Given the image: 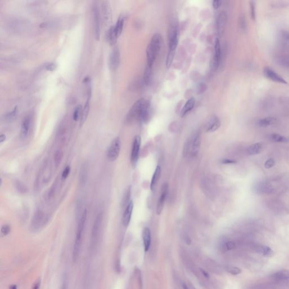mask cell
Listing matches in <instances>:
<instances>
[{"instance_id":"obj_1","label":"cell","mask_w":289,"mask_h":289,"mask_svg":"<svg viewBox=\"0 0 289 289\" xmlns=\"http://www.w3.org/2000/svg\"><path fill=\"white\" fill-rule=\"evenodd\" d=\"M87 214H88L87 210H84L81 216L78 225H77L74 245H73V255H72V259L73 262L75 263L77 261V259L79 256L81 246L82 240H83V233H84V231L86 219H87Z\"/></svg>"},{"instance_id":"obj_2","label":"cell","mask_w":289,"mask_h":289,"mask_svg":"<svg viewBox=\"0 0 289 289\" xmlns=\"http://www.w3.org/2000/svg\"><path fill=\"white\" fill-rule=\"evenodd\" d=\"M200 146V136L199 132L193 134L186 142L184 148V156L194 157L198 154Z\"/></svg>"},{"instance_id":"obj_3","label":"cell","mask_w":289,"mask_h":289,"mask_svg":"<svg viewBox=\"0 0 289 289\" xmlns=\"http://www.w3.org/2000/svg\"><path fill=\"white\" fill-rule=\"evenodd\" d=\"M150 103V102L149 101L144 98H140L137 100L129 111L126 118L127 121L131 122L134 119L138 121L144 109Z\"/></svg>"},{"instance_id":"obj_4","label":"cell","mask_w":289,"mask_h":289,"mask_svg":"<svg viewBox=\"0 0 289 289\" xmlns=\"http://www.w3.org/2000/svg\"><path fill=\"white\" fill-rule=\"evenodd\" d=\"M48 221V217L42 211L38 210L33 217L31 223V231L36 232L45 227Z\"/></svg>"},{"instance_id":"obj_5","label":"cell","mask_w":289,"mask_h":289,"mask_svg":"<svg viewBox=\"0 0 289 289\" xmlns=\"http://www.w3.org/2000/svg\"><path fill=\"white\" fill-rule=\"evenodd\" d=\"M102 220H103V213L102 212H100L97 215L96 217L94 220L93 227H92V230L91 246L92 248L96 247L97 243Z\"/></svg>"},{"instance_id":"obj_6","label":"cell","mask_w":289,"mask_h":289,"mask_svg":"<svg viewBox=\"0 0 289 289\" xmlns=\"http://www.w3.org/2000/svg\"><path fill=\"white\" fill-rule=\"evenodd\" d=\"M121 149V138L119 137L115 138L111 143L107 152V157L110 161L116 160L120 154Z\"/></svg>"},{"instance_id":"obj_7","label":"cell","mask_w":289,"mask_h":289,"mask_svg":"<svg viewBox=\"0 0 289 289\" xmlns=\"http://www.w3.org/2000/svg\"><path fill=\"white\" fill-rule=\"evenodd\" d=\"M92 17L95 38L97 40H99L101 32V23L99 8L96 3L93 4L92 7Z\"/></svg>"},{"instance_id":"obj_8","label":"cell","mask_w":289,"mask_h":289,"mask_svg":"<svg viewBox=\"0 0 289 289\" xmlns=\"http://www.w3.org/2000/svg\"><path fill=\"white\" fill-rule=\"evenodd\" d=\"M141 138L140 136L136 135L134 138L131 152V163L133 168H134L137 164L140 155L141 148Z\"/></svg>"},{"instance_id":"obj_9","label":"cell","mask_w":289,"mask_h":289,"mask_svg":"<svg viewBox=\"0 0 289 289\" xmlns=\"http://www.w3.org/2000/svg\"><path fill=\"white\" fill-rule=\"evenodd\" d=\"M274 190L272 184L267 181L261 180L255 183L253 185V191L254 193L259 194H269Z\"/></svg>"},{"instance_id":"obj_10","label":"cell","mask_w":289,"mask_h":289,"mask_svg":"<svg viewBox=\"0 0 289 289\" xmlns=\"http://www.w3.org/2000/svg\"><path fill=\"white\" fill-rule=\"evenodd\" d=\"M169 50L175 52L178 45V34L177 28L175 25H171L169 27L168 32Z\"/></svg>"},{"instance_id":"obj_11","label":"cell","mask_w":289,"mask_h":289,"mask_svg":"<svg viewBox=\"0 0 289 289\" xmlns=\"http://www.w3.org/2000/svg\"><path fill=\"white\" fill-rule=\"evenodd\" d=\"M263 73L264 76L271 81L282 84H287V82L285 79L269 67H266L264 69Z\"/></svg>"},{"instance_id":"obj_12","label":"cell","mask_w":289,"mask_h":289,"mask_svg":"<svg viewBox=\"0 0 289 289\" xmlns=\"http://www.w3.org/2000/svg\"><path fill=\"white\" fill-rule=\"evenodd\" d=\"M121 61V53L117 47H115L111 52L109 57V67L111 70L118 68Z\"/></svg>"},{"instance_id":"obj_13","label":"cell","mask_w":289,"mask_h":289,"mask_svg":"<svg viewBox=\"0 0 289 289\" xmlns=\"http://www.w3.org/2000/svg\"><path fill=\"white\" fill-rule=\"evenodd\" d=\"M227 21V14L225 11H221L219 14L216 21L217 32L219 36H222L224 34L225 26Z\"/></svg>"},{"instance_id":"obj_14","label":"cell","mask_w":289,"mask_h":289,"mask_svg":"<svg viewBox=\"0 0 289 289\" xmlns=\"http://www.w3.org/2000/svg\"><path fill=\"white\" fill-rule=\"evenodd\" d=\"M221 47L219 39L217 38L215 42V53L211 62L212 68L215 70L220 65L221 59Z\"/></svg>"},{"instance_id":"obj_15","label":"cell","mask_w":289,"mask_h":289,"mask_svg":"<svg viewBox=\"0 0 289 289\" xmlns=\"http://www.w3.org/2000/svg\"><path fill=\"white\" fill-rule=\"evenodd\" d=\"M102 13L103 21L106 26L110 24L112 19V11L109 2L105 1L102 4Z\"/></svg>"},{"instance_id":"obj_16","label":"cell","mask_w":289,"mask_h":289,"mask_svg":"<svg viewBox=\"0 0 289 289\" xmlns=\"http://www.w3.org/2000/svg\"><path fill=\"white\" fill-rule=\"evenodd\" d=\"M148 46L152 48L158 54L160 50L162 48L163 45V38L162 36L159 34H155L152 37Z\"/></svg>"},{"instance_id":"obj_17","label":"cell","mask_w":289,"mask_h":289,"mask_svg":"<svg viewBox=\"0 0 289 289\" xmlns=\"http://www.w3.org/2000/svg\"><path fill=\"white\" fill-rule=\"evenodd\" d=\"M168 189V184L167 183H164L162 186V191H161L162 193H161V195L160 196L158 202L157 203L156 212L158 215H160L162 212V210L163 209L165 198H166L167 194Z\"/></svg>"},{"instance_id":"obj_18","label":"cell","mask_w":289,"mask_h":289,"mask_svg":"<svg viewBox=\"0 0 289 289\" xmlns=\"http://www.w3.org/2000/svg\"><path fill=\"white\" fill-rule=\"evenodd\" d=\"M31 128V117L27 115L24 117L22 123L21 124V132H20V137L21 139L24 140L27 137L28 134L30 133Z\"/></svg>"},{"instance_id":"obj_19","label":"cell","mask_w":289,"mask_h":289,"mask_svg":"<svg viewBox=\"0 0 289 289\" xmlns=\"http://www.w3.org/2000/svg\"><path fill=\"white\" fill-rule=\"evenodd\" d=\"M133 202L132 200H131L126 207L122 217V223L125 227H127L129 225L132 217V214L133 212Z\"/></svg>"},{"instance_id":"obj_20","label":"cell","mask_w":289,"mask_h":289,"mask_svg":"<svg viewBox=\"0 0 289 289\" xmlns=\"http://www.w3.org/2000/svg\"><path fill=\"white\" fill-rule=\"evenodd\" d=\"M221 125V121L220 119L216 116L211 117L207 124L206 130L207 132L212 133L217 130Z\"/></svg>"},{"instance_id":"obj_21","label":"cell","mask_w":289,"mask_h":289,"mask_svg":"<svg viewBox=\"0 0 289 289\" xmlns=\"http://www.w3.org/2000/svg\"><path fill=\"white\" fill-rule=\"evenodd\" d=\"M142 238L144 244V251H148L151 244V232L148 228H144L142 232Z\"/></svg>"},{"instance_id":"obj_22","label":"cell","mask_w":289,"mask_h":289,"mask_svg":"<svg viewBox=\"0 0 289 289\" xmlns=\"http://www.w3.org/2000/svg\"><path fill=\"white\" fill-rule=\"evenodd\" d=\"M264 148L263 144L262 142H258L250 145L247 148V153L250 155H257L263 151Z\"/></svg>"},{"instance_id":"obj_23","label":"cell","mask_w":289,"mask_h":289,"mask_svg":"<svg viewBox=\"0 0 289 289\" xmlns=\"http://www.w3.org/2000/svg\"><path fill=\"white\" fill-rule=\"evenodd\" d=\"M255 250L256 252L264 255L265 257H271L274 254L272 249L265 245H258L255 247Z\"/></svg>"},{"instance_id":"obj_24","label":"cell","mask_w":289,"mask_h":289,"mask_svg":"<svg viewBox=\"0 0 289 289\" xmlns=\"http://www.w3.org/2000/svg\"><path fill=\"white\" fill-rule=\"evenodd\" d=\"M161 173H162L161 167L159 165H157V167L155 168L154 173L152 177L151 183H150V189H151V190H152V191L154 190L156 185L157 184V183L158 182L160 177L161 176Z\"/></svg>"},{"instance_id":"obj_25","label":"cell","mask_w":289,"mask_h":289,"mask_svg":"<svg viewBox=\"0 0 289 289\" xmlns=\"http://www.w3.org/2000/svg\"><path fill=\"white\" fill-rule=\"evenodd\" d=\"M196 103V100L194 98H191L188 100L184 106L183 107L182 110L181 111V117H184L186 114L192 110L194 108Z\"/></svg>"},{"instance_id":"obj_26","label":"cell","mask_w":289,"mask_h":289,"mask_svg":"<svg viewBox=\"0 0 289 289\" xmlns=\"http://www.w3.org/2000/svg\"><path fill=\"white\" fill-rule=\"evenodd\" d=\"M107 41L111 45H114L117 42V38H118L117 32L115 29V26H111L107 34Z\"/></svg>"},{"instance_id":"obj_27","label":"cell","mask_w":289,"mask_h":289,"mask_svg":"<svg viewBox=\"0 0 289 289\" xmlns=\"http://www.w3.org/2000/svg\"><path fill=\"white\" fill-rule=\"evenodd\" d=\"M276 122L277 119H275V117H267L259 119L258 121V124L260 127H265L275 124Z\"/></svg>"},{"instance_id":"obj_28","label":"cell","mask_w":289,"mask_h":289,"mask_svg":"<svg viewBox=\"0 0 289 289\" xmlns=\"http://www.w3.org/2000/svg\"><path fill=\"white\" fill-rule=\"evenodd\" d=\"M271 277L272 279H277V280L288 279H289V270L285 269V270L280 271L272 275Z\"/></svg>"},{"instance_id":"obj_29","label":"cell","mask_w":289,"mask_h":289,"mask_svg":"<svg viewBox=\"0 0 289 289\" xmlns=\"http://www.w3.org/2000/svg\"><path fill=\"white\" fill-rule=\"evenodd\" d=\"M89 100L88 99L86 103L84 105V108L83 109V110H82V114H81V119H80V124L81 125H83L85 122V121H86L88 117V115H89Z\"/></svg>"},{"instance_id":"obj_30","label":"cell","mask_w":289,"mask_h":289,"mask_svg":"<svg viewBox=\"0 0 289 289\" xmlns=\"http://www.w3.org/2000/svg\"><path fill=\"white\" fill-rule=\"evenodd\" d=\"M124 23V18L123 17H120L119 18L117 23L115 25V31L118 37L121 35L122 32Z\"/></svg>"},{"instance_id":"obj_31","label":"cell","mask_w":289,"mask_h":289,"mask_svg":"<svg viewBox=\"0 0 289 289\" xmlns=\"http://www.w3.org/2000/svg\"><path fill=\"white\" fill-rule=\"evenodd\" d=\"M270 138L272 141L275 142L287 143L289 142V138L286 137L279 134H272L270 136Z\"/></svg>"},{"instance_id":"obj_32","label":"cell","mask_w":289,"mask_h":289,"mask_svg":"<svg viewBox=\"0 0 289 289\" xmlns=\"http://www.w3.org/2000/svg\"><path fill=\"white\" fill-rule=\"evenodd\" d=\"M152 67H150L148 65H146L145 69H144V83L146 85H148L150 83V77H151V74H152Z\"/></svg>"},{"instance_id":"obj_33","label":"cell","mask_w":289,"mask_h":289,"mask_svg":"<svg viewBox=\"0 0 289 289\" xmlns=\"http://www.w3.org/2000/svg\"><path fill=\"white\" fill-rule=\"evenodd\" d=\"M82 106L81 105H78L77 106L75 107V110L73 111V115H72V119L73 121H79V119H81V114H82Z\"/></svg>"},{"instance_id":"obj_34","label":"cell","mask_w":289,"mask_h":289,"mask_svg":"<svg viewBox=\"0 0 289 289\" xmlns=\"http://www.w3.org/2000/svg\"><path fill=\"white\" fill-rule=\"evenodd\" d=\"M62 157H63V153H62V151L57 150L55 152L54 156V163L57 168L58 167L61 162L62 161Z\"/></svg>"},{"instance_id":"obj_35","label":"cell","mask_w":289,"mask_h":289,"mask_svg":"<svg viewBox=\"0 0 289 289\" xmlns=\"http://www.w3.org/2000/svg\"><path fill=\"white\" fill-rule=\"evenodd\" d=\"M238 24H239V27L242 31H245L247 30V22H246V19L244 15H241L239 18Z\"/></svg>"},{"instance_id":"obj_36","label":"cell","mask_w":289,"mask_h":289,"mask_svg":"<svg viewBox=\"0 0 289 289\" xmlns=\"http://www.w3.org/2000/svg\"><path fill=\"white\" fill-rule=\"evenodd\" d=\"M175 52L171 51V50L168 51V55L167 57V59H166V67L167 69H169L172 65L173 58L175 56Z\"/></svg>"},{"instance_id":"obj_37","label":"cell","mask_w":289,"mask_h":289,"mask_svg":"<svg viewBox=\"0 0 289 289\" xmlns=\"http://www.w3.org/2000/svg\"><path fill=\"white\" fill-rule=\"evenodd\" d=\"M250 7L251 19L253 21H255L256 19V3L255 1H251L250 2Z\"/></svg>"},{"instance_id":"obj_38","label":"cell","mask_w":289,"mask_h":289,"mask_svg":"<svg viewBox=\"0 0 289 289\" xmlns=\"http://www.w3.org/2000/svg\"><path fill=\"white\" fill-rule=\"evenodd\" d=\"M131 187L129 186L128 187V189L127 190V192L124 195L123 200V206L126 205L127 206L128 203L130 202V196H131Z\"/></svg>"},{"instance_id":"obj_39","label":"cell","mask_w":289,"mask_h":289,"mask_svg":"<svg viewBox=\"0 0 289 289\" xmlns=\"http://www.w3.org/2000/svg\"><path fill=\"white\" fill-rule=\"evenodd\" d=\"M11 227L8 224H5L4 225L2 226L1 229V233L2 236H6L10 233Z\"/></svg>"},{"instance_id":"obj_40","label":"cell","mask_w":289,"mask_h":289,"mask_svg":"<svg viewBox=\"0 0 289 289\" xmlns=\"http://www.w3.org/2000/svg\"><path fill=\"white\" fill-rule=\"evenodd\" d=\"M227 271L229 273H231V275H238L242 273V270L241 269L238 267H235L228 268Z\"/></svg>"},{"instance_id":"obj_41","label":"cell","mask_w":289,"mask_h":289,"mask_svg":"<svg viewBox=\"0 0 289 289\" xmlns=\"http://www.w3.org/2000/svg\"><path fill=\"white\" fill-rule=\"evenodd\" d=\"M17 113V107H15L11 112L6 114V119L9 121H13L16 117Z\"/></svg>"},{"instance_id":"obj_42","label":"cell","mask_w":289,"mask_h":289,"mask_svg":"<svg viewBox=\"0 0 289 289\" xmlns=\"http://www.w3.org/2000/svg\"><path fill=\"white\" fill-rule=\"evenodd\" d=\"M71 167L69 165H67L65 167V168L63 171L61 175V178L63 180H65L68 177L70 172H71Z\"/></svg>"},{"instance_id":"obj_43","label":"cell","mask_w":289,"mask_h":289,"mask_svg":"<svg viewBox=\"0 0 289 289\" xmlns=\"http://www.w3.org/2000/svg\"><path fill=\"white\" fill-rule=\"evenodd\" d=\"M275 160L273 158H269L265 162L264 165L265 168H271L274 165H275Z\"/></svg>"},{"instance_id":"obj_44","label":"cell","mask_w":289,"mask_h":289,"mask_svg":"<svg viewBox=\"0 0 289 289\" xmlns=\"http://www.w3.org/2000/svg\"><path fill=\"white\" fill-rule=\"evenodd\" d=\"M279 63L281 65L289 68V58H282L279 59Z\"/></svg>"},{"instance_id":"obj_45","label":"cell","mask_w":289,"mask_h":289,"mask_svg":"<svg viewBox=\"0 0 289 289\" xmlns=\"http://www.w3.org/2000/svg\"><path fill=\"white\" fill-rule=\"evenodd\" d=\"M225 248L227 250H233L235 247V243L233 241H228L225 243Z\"/></svg>"},{"instance_id":"obj_46","label":"cell","mask_w":289,"mask_h":289,"mask_svg":"<svg viewBox=\"0 0 289 289\" xmlns=\"http://www.w3.org/2000/svg\"><path fill=\"white\" fill-rule=\"evenodd\" d=\"M207 89V85L205 84H203V83H201L200 84V85L198 86V88H197V92H198V94H202V93H204Z\"/></svg>"},{"instance_id":"obj_47","label":"cell","mask_w":289,"mask_h":289,"mask_svg":"<svg viewBox=\"0 0 289 289\" xmlns=\"http://www.w3.org/2000/svg\"><path fill=\"white\" fill-rule=\"evenodd\" d=\"M289 5V1H279V2H275L274 4H272V5H274L275 7H280L281 6H283V7H285L286 5L288 6Z\"/></svg>"},{"instance_id":"obj_48","label":"cell","mask_w":289,"mask_h":289,"mask_svg":"<svg viewBox=\"0 0 289 289\" xmlns=\"http://www.w3.org/2000/svg\"><path fill=\"white\" fill-rule=\"evenodd\" d=\"M57 66L55 63H50L46 66V69L48 71H54L57 69Z\"/></svg>"},{"instance_id":"obj_49","label":"cell","mask_w":289,"mask_h":289,"mask_svg":"<svg viewBox=\"0 0 289 289\" xmlns=\"http://www.w3.org/2000/svg\"><path fill=\"white\" fill-rule=\"evenodd\" d=\"M237 160L231 159H225L221 160V163L224 164H233L237 163Z\"/></svg>"},{"instance_id":"obj_50","label":"cell","mask_w":289,"mask_h":289,"mask_svg":"<svg viewBox=\"0 0 289 289\" xmlns=\"http://www.w3.org/2000/svg\"><path fill=\"white\" fill-rule=\"evenodd\" d=\"M222 1L220 0H215L212 2V6L215 9H217L220 7Z\"/></svg>"},{"instance_id":"obj_51","label":"cell","mask_w":289,"mask_h":289,"mask_svg":"<svg viewBox=\"0 0 289 289\" xmlns=\"http://www.w3.org/2000/svg\"><path fill=\"white\" fill-rule=\"evenodd\" d=\"M61 289H67V277L65 275L63 277V279L62 281V285H61Z\"/></svg>"},{"instance_id":"obj_52","label":"cell","mask_w":289,"mask_h":289,"mask_svg":"<svg viewBox=\"0 0 289 289\" xmlns=\"http://www.w3.org/2000/svg\"><path fill=\"white\" fill-rule=\"evenodd\" d=\"M40 284H41V282L40 280L38 281L37 282L35 283L34 287H33V289H39L40 288Z\"/></svg>"},{"instance_id":"obj_53","label":"cell","mask_w":289,"mask_h":289,"mask_svg":"<svg viewBox=\"0 0 289 289\" xmlns=\"http://www.w3.org/2000/svg\"><path fill=\"white\" fill-rule=\"evenodd\" d=\"M6 140V136L5 134H1L0 135V142L2 143Z\"/></svg>"},{"instance_id":"obj_54","label":"cell","mask_w":289,"mask_h":289,"mask_svg":"<svg viewBox=\"0 0 289 289\" xmlns=\"http://www.w3.org/2000/svg\"><path fill=\"white\" fill-rule=\"evenodd\" d=\"M201 272L202 273V275H203L206 278H209V275L208 274L207 272H206L205 271H204L203 269H201Z\"/></svg>"},{"instance_id":"obj_55","label":"cell","mask_w":289,"mask_h":289,"mask_svg":"<svg viewBox=\"0 0 289 289\" xmlns=\"http://www.w3.org/2000/svg\"><path fill=\"white\" fill-rule=\"evenodd\" d=\"M282 36L285 38L286 39V40H289V33H287V32H283V34Z\"/></svg>"},{"instance_id":"obj_56","label":"cell","mask_w":289,"mask_h":289,"mask_svg":"<svg viewBox=\"0 0 289 289\" xmlns=\"http://www.w3.org/2000/svg\"><path fill=\"white\" fill-rule=\"evenodd\" d=\"M183 289H189V288L188 287V286L185 285V284H183Z\"/></svg>"},{"instance_id":"obj_57","label":"cell","mask_w":289,"mask_h":289,"mask_svg":"<svg viewBox=\"0 0 289 289\" xmlns=\"http://www.w3.org/2000/svg\"><path fill=\"white\" fill-rule=\"evenodd\" d=\"M10 289H17V286L15 285L11 286Z\"/></svg>"},{"instance_id":"obj_58","label":"cell","mask_w":289,"mask_h":289,"mask_svg":"<svg viewBox=\"0 0 289 289\" xmlns=\"http://www.w3.org/2000/svg\"></svg>"}]
</instances>
